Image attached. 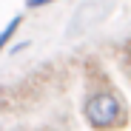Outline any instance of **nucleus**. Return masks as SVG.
Segmentation results:
<instances>
[{
	"label": "nucleus",
	"mask_w": 131,
	"mask_h": 131,
	"mask_svg": "<svg viewBox=\"0 0 131 131\" xmlns=\"http://www.w3.org/2000/svg\"><path fill=\"white\" fill-rule=\"evenodd\" d=\"M20 20H23V17H12L9 23L3 26V31H0V51L9 46V40H12V37H14V31L20 29Z\"/></svg>",
	"instance_id": "nucleus-3"
},
{
	"label": "nucleus",
	"mask_w": 131,
	"mask_h": 131,
	"mask_svg": "<svg viewBox=\"0 0 131 131\" xmlns=\"http://www.w3.org/2000/svg\"><path fill=\"white\" fill-rule=\"evenodd\" d=\"M83 117L94 131H114L128 123V111L114 91H91L83 103Z\"/></svg>",
	"instance_id": "nucleus-1"
},
{
	"label": "nucleus",
	"mask_w": 131,
	"mask_h": 131,
	"mask_svg": "<svg viewBox=\"0 0 131 131\" xmlns=\"http://www.w3.org/2000/svg\"><path fill=\"white\" fill-rule=\"evenodd\" d=\"M49 3H54V0H26L29 9H40V6H49Z\"/></svg>",
	"instance_id": "nucleus-4"
},
{
	"label": "nucleus",
	"mask_w": 131,
	"mask_h": 131,
	"mask_svg": "<svg viewBox=\"0 0 131 131\" xmlns=\"http://www.w3.org/2000/svg\"><path fill=\"white\" fill-rule=\"evenodd\" d=\"M105 12H108V6L103 3V0H85V3H80V6H77V12L71 14V23H69V37H74V34L85 31V29H89L94 20H100Z\"/></svg>",
	"instance_id": "nucleus-2"
}]
</instances>
